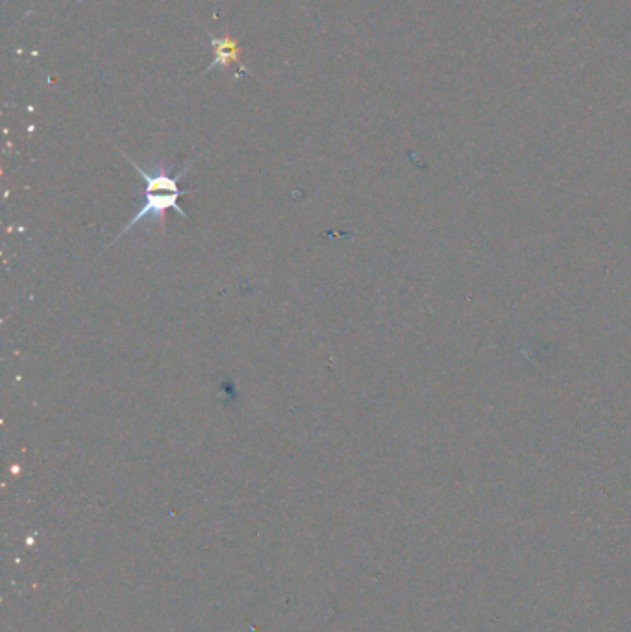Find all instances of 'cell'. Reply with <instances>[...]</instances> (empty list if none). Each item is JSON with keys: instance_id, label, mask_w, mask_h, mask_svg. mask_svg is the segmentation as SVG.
Returning a JSON list of instances; mask_svg holds the SVG:
<instances>
[{"instance_id": "6da1fadb", "label": "cell", "mask_w": 631, "mask_h": 632, "mask_svg": "<svg viewBox=\"0 0 631 632\" xmlns=\"http://www.w3.org/2000/svg\"><path fill=\"white\" fill-rule=\"evenodd\" d=\"M123 156L124 159L132 165V169L145 180V204H143V207L130 219V222L124 226L123 231H119V235L113 239L112 244L117 243L123 235H126L128 231L132 230L141 220L163 219V215H165L167 211H174V213H178L180 217L189 219L186 209L180 206V198H182V196L191 195L193 191L180 189V185H178L180 180L186 176L187 167L178 172V174H174V176H171L165 167H160V171L158 172H147L145 169H141L134 159L128 158L126 154H123Z\"/></svg>"}, {"instance_id": "7a4b0ae2", "label": "cell", "mask_w": 631, "mask_h": 632, "mask_svg": "<svg viewBox=\"0 0 631 632\" xmlns=\"http://www.w3.org/2000/svg\"><path fill=\"white\" fill-rule=\"evenodd\" d=\"M211 50H213V61L208 65L206 73L213 71L215 67H223L228 69L232 63H239L241 58V47L237 45L234 37L226 36L215 37L210 36Z\"/></svg>"}]
</instances>
